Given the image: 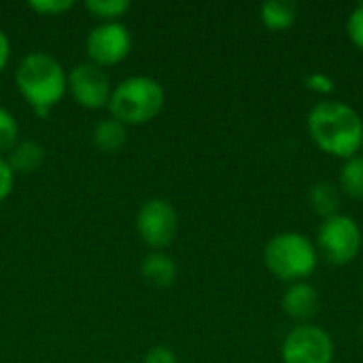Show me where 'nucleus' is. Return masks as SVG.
<instances>
[{
    "mask_svg": "<svg viewBox=\"0 0 363 363\" xmlns=\"http://www.w3.org/2000/svg\"><path fill=\"white\" fill-rule=\"evenodd\" d=\"M179 230V215L174 206L164 198L147 200L136 215V232L147 247L164 251L174 242Z\"/></svg>",
    "mask_w": 363,
    "mask_h": 363,
    "instance_id": "7",
    "label": "nucleus"
},
{
    "mask_svg": "<svg viewBox=\"0 0 363 363\" xmlns=\"http://www.w3.org/2000/svg\"><path fill=\"white\" fill-rule=\"evenodd\" d=\"M347 34L353 40V45L363 51V2L351 11L347 21Z\"/></svg>",
    "mask_w": 363,
    "mask_h": 363,
    "instance_id": "19",
    "label": "nucleus"
},
{
    "mask_svg": "<svg viewBox=\"0 0 363 363\" xmlns=\"http://www.w3.org/2000/svg\"><path fill=\"white\" fill-rule=\"evenodd\" d=\"M362 149H363V143H362Z\"/></svg>",
    "mask_w": 363,
    "mask_h": 363,
    "instance_id": "26",
    "label": "nucleus"
},
{
    "mask_svg": "<svg viewBox=\"0 0 363 363\" xmlns=\"http://www.w3.org/2000/svg\"><path fill=\"white\" fill-rule=\"evenodd\" d=\"M338 181L345 196L353 200H363V155L345 160Z\"/></svg>",
    "mask_w": 363,
    "mask_h": 363,
    "instance_id": "16",
    "label": "nucleus"
},
{
    "mask_svg": "<svg viewBox=\"0 0 363 363\" xmlns=\"http://www.w3.org/2000/svg\"><path fill=\"white\" fill-rule=\"evenodd\" d=\"M362 334H363V325H362Z\"/></svg>",
    "mask_w": 363,
    "mask_h": 363,
    "instance_id": "25",
    "label": "nucleus"
},
{
    "mask_svg": "<svg viewBox=\"0 0 363 363\" xmlns=\"http://www.w3.org/2000/svg\"><path fill=\"white\" fill-rule=\"evenodd\" d=\"M9 60H11V40L4 34V30H0V70L6 68Z\"/></svg>",
    "mask_w": 363,
    "mask_h": 363,
    "instance_id": "24",
    "label": "nucleus"
},
{
    "mask_svg": "<svg viewBox=\"0 0 363 363\" xmlns=\"http://www.w3.org/2000/svg\"><path fill=\"white\" fill-rule=\"evenodd\" d=\"M140 274L149 285L166 289L177 281V264L164 251H151L140 264Z\"/></svg>",
    "mask_w": 363,
    "mask_h": 363,
    "instance_id": "11",
    "label": "nucleus"
},
{
    "mask_svg": "<svg viewBox=\"0 0 363 363\" xmlns=\"http://www.w3.org/2000/svg\"><path fill=\"white\" fill-rule=\"evenodd\" d=\"M311 140L328 155L351 160L363 143V121L359 113L340 100H325L311 108L306 117Z\"/></svg>",
    "mask_w": 363,
    "mask_h": 363,
    "instance_id": "1",
    "label": "nucleus"
},
{
    "mask_svg": "<svg viewBox=\"0 0 363 363\" xmlns=\"http://www.w3.org/2000/svg\"><path fill=\"white\" fill-rule=\"evenodd\" d=\"M28 6L43 15H60L68 9H72L74 2L72 0H30Z\"/></svg>",
    "mask_w": 363,
    "mask_h": 363,
    "instance_id": "20",
    "label": "nucleus"
},
{
    "mask_svg": "<svg viewBox=\"0 0 363 363\" xmlns=\"http://www.w3.org/2000/svg\"><path fill=\"white\" fill-rule=\"evenodd\" d=\"M128 140V128L115 117L100 119L94 128V145L102 153H117Z\"/></svg>",
    "mask_w": 363,
    "mask_h": 363,
    "instance_id": "13",
    "label": "nucleus"
},
{
    "mask_svg": "<svg viewBox=\"0 0 363 363\" xmlns=\"http://www.w3.org/2000/svg\"><path fill=\"white\" fill-rule=\"evenodd\" d=\"M15 174H32L45 162V149L34 140H19L4 157Z\"/></svg>",
    "mask_w": 363,
    "mask_h": 363,
    "instance_id": "12",
    "label": "nucleus"
},
{
    "mask_svg": "<svg viewBox=\"0 0 363 363\" xmlns=\"http://www.w3.org/2000/svg\"><path fill=\"white\" fill-rule=\"evenodd\" d=\"M334 340L317 325H296L283 340L281 359L283 363H334Z\"/></svg>",
    "mask_w": 363,
    "mask_h": 363,
    "instance_id": "6",
    "label": "nucleus"
},
{
    "mask_svg": "<svg viewBox=\"0 0 363 363\" xmlns=\"http://www.w3.org/2000/svg\"><path fill=\"white\" fill-rule=\"evenodd\" d=\"M13 183H15V172L11 170V166L6 164V160L0 157V204L13 191Z\"/></svg>",
    "mask_w": 363,
    "mask_h": 363,
    "instance_id": "22",
    "label": "nucleus"
},
{
    "mask_svg": "<svg viewBox=\"0 0 363 363\" xmlns=\"http://www.w3.org/2000/svg\"><path fill=\"white\" fill-rule=\"evenodd\" d=\"M130 0H87L85 9L104 21H117V17H121L128 9H130Z\"/></svg>",
    "mask_w": 363,
    "mask_h": 363,
    "instance_id": "17",
    "label": "nucleus"
},
{
    "mask_svg": "<svg viewBox=\"0 0 363 363\" xmlns=\"http://www.w3.org/2000/svg\"><path fill=\"white\" fill-rule=\"evenodd\" d=\"M68 89H70L72 98L83 108H89V111L108 106V100L113 94L108 74L104 72V68H100L91 62H81L70 70Z\"/></svg>",
    "mask_w": 363,
    "mask_h": 363,
    "instance_id": "9",
    "label": "nucleus"
},
{
    "mask_svg": "<svg viewBox=\"0 0 363 363\" xmlns=\"http://www.w3.org/2000/svg\"><path fill=\"white\" fill-rule=\"evenodd\" d=\"M362 251V230L349 215H334L323 219L317 234V253L332 266L351 264Z\"/></svg>",
    "mask_w": 363,
    "mask_h": 363,
    "instance_id": "5",
    "label": "nucleus"
},
{
    "mask_svg": "<svg viewBox=\"0 0 363 363\" xmlns=\"http://www.w3.org/2000/svg\"><path fill=\"white\" fill-rule=\"evenodd\" d=\"M304 85L308 91H315V94H321V96H330L334 91V79L323 74V72H311L306 79H304Z\"/></svg>",
    "mask_w": 363,
    "mask_h": 363,
    "instance_id": "21",
    "label": "nucleus"
},
{
    "mask_svg": "<svg viewBox=\"0 0 363 363\" xmlns=\"http://www.w3.org/2000/svg\"><path fill=\"white\" fill-rule=\"evenodd\" d=\"M308 204L315 215L323 219L334 217L340 208V191L332 181H319L308 191Z\"/></svg>",
    "mask_w": 363,
    "mask_h": 363,
    "instance_id": "14",
    "label": "nucleus"
},
{
    "mask_svg": "<svg viewBox=\"0 0 363 363\" xmlns=\"http://www.w3.org/2000/svg\"><path fill=\"white\" fill-rule=\"evenodd\" d=\"M166 102V91L153 77H128L113 87L108 111L123 125H140L155 119Z\"/></svg>",
    "mask_w": 363,
    "mask_h": 363,
    "instance_id": "3",
    "label": "nucleus"
},
{
    "mask_svg": "<svg viewBox=\"0 0 363 363\" xmlns=\"http://www.w3.org/2000/svg\"><path fill=\"white\" fill-rule=\"evenodd\" d=\"M15 83L32 111L40 117H47L66 94L68 74L53 55L34 51L19 62Z\"/></svg>",
    "mask_w": 363,
    "mask_h": 363,
    "instance_id": "2",
    "label": "nucleus"
},
{
    "mask_svg": "<svg viewBox=\"0 0 363 363\" xmlns=\"http://www.w3.org/2000/svg\"><path fill=\"white\" fill-rule=\"evenodd\" d=\"M19 143V125L15 117L0 106V157L2 153H9Z\"/></svg>",
    "mask_w": 363,
    "mask_h": 363,
    "instance_id": "18",
    "label": "nucleus"
},
{
    "mask_svg": "<svg viewBox=\"0 0 363 363\" xmlns=\"http://www.w3.org/2000/svg\"><path fill=\"white\" fill-rule=\"evenodd\" d=\"M317 262L319 253L315 242L300 232H281L272 236L264 249V264L268 272L287 283L306 281L315 272Z\"/></svg>",
    "mask_w": 363,
    "mask_h": 363,
    "instance_id": "4",
    "label": "nucleus"
},
{
    "mask_svg": "<svg viewBox=\"0 0 363 363\" xmlns=\"http://www.w3.org/2000/svg\"><path fill=\"white\" fill-rule=\"evenodd\" d=\"M259 17H262V23L268 28V30H274V32H283V30H289L294 23H296V6L291 2H283V0H270L266 4H262L259 9Z\"/></svg>",
    "mask_w": 363,
    "mask_h": 363,
    "instance_id": "15",
    "label": "nucleus"
},
{
    "mask_svg": "<svg viewBox=\"0 0 363 363\" xmlns=\"http://www.w3.org/2000/svg\"><path fill=\"white\" fill-rule=\"evenodd\" d=\"M89 62L106 68L123 62L132 51V34L121 21H102L96 26L85 40Z\"/></svg>",
    "mask_w": 363,
    "mask_h": 363,
    "instance_id": "8",
    "label": "nucleus"
},
{
    "mask_svg": "<svg viewBox=\"0 0 363 363\" xmlns=\"http://www.w3.org/2000/svg\"><path fill=\"white\" fill-rule=\"evenodd\" d=\"M145 363H177V355L168 347H153L145 355Z\"/></svg>",
    "mask_w": 363,
    "mask_h": 363,
    "instance_id": "23",
    "label": "nucleus"
},
{
    "mask_svg": "<svg viewBox=\"0 0 363 363\" xmlns=\"http://www.w3.org/2000/svg\"><path fill=\"white\" fill-rule=\"evenodd\" d=\"M281 306L289 319H294V321H298V325H302L317 317L321 298H319V291L311 283L300 281V283H291L287 287Z\"/></svg>",
    "mask_w": 363,
    "mask_h": 363,
    "instance_id": "10",
    "label": "nucleus"
}]
</instances>
